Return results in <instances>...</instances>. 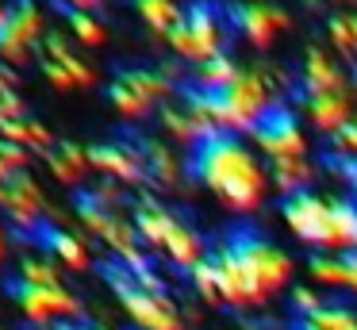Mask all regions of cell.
Here are the masks:
<instances>
[{"label":"cell","mask_w":357,"mask_h":330,"mask_svg":"<svg viewBox=\"0 0 357 330\" xmlns=\"http://www.w3.org/2000/svg\"><path fill=\"white\" fill-rule=\"evenodd\" d=\"M323 4H331L334 12H342V8H357V0H323Z\"/></svg>","instance_id":"36"},{"label":"cell","mask_w":357,"mask_h":330,"mask_svg":"<svg viewBox=\"0 0 357 330\" xmlns=\"http://www.w3.org/2000/svg\"><path fill=\"white\" fill-rule=\"evenodd\" d=\"M188 280H192V292L204 299V303L223 307V296H219V276H215V265H211V253H208V261H200V265L188 273Z\"/></svg>","instance_id":"29"},{"label":"cell","mask_w":357,"mask_h":330,"mask_svg":"<svg viewBox=\"0 0 357 330\" xmlns=\"http://www.w3.org/2000/svg\"><path fill=\"white\" fill-rule=\"evenodd\" d=\"M43 73H47V81L54 84V89H77V84L70 81V73H66L58 61H50V58H43Z\"/></svg>","instance_id":"34"},{"label":"cell","mask_w":357,"mask_h":330,"mask_svg":"<svg viewBox=\"0 0 357 330\" xmlns=\"http://www.w3.org/2000/svg\"><path fill=\"white\" fill-rule=\"evenodd\" d=\"M319 177V165L315 158H292V161H273L269 165V181H273V192L284 200L300 196V192H311Z\"/></svg>","instance_id":"20"},{"label":"cell","mask_w":357,"mask_h":330,"mask_svg":"<svg viewBox=\"0 0 357 330\" xmlns=\"http://www.w3.org/2000/svg\"><path fill=\"white\" fill-rule=\"evenodd\" d=\"M104 276L112 280V288H116L119 303H123V311L131 315V322L139 330H185V315H181V307L173 303L169 292H146L139 288V280H135L131 269L123 265H104Z\"/></svg>","instance_id":"8"},{"label":"cell","mask_w":357,"mask_h":330,"mask_svg":"<svg viewBox=\"0 0 357 330\" xmlns=\"http://www.w3.org/2000/svg\"><path fill=\"white\" fill-rule=\"evenodd\" d=\"M254 150L265 161H292V158H311V130L303 127V119L296 112H273L261 127L250 135Z\"/></svg>","instance_id":"11"},{"label":"cell","mask_w":357,"mask_h":330,"mask_svg":"<svg viewBox=\"0 0 357 330\" xmlns=\"http://www.w3.org/2000/svg\"><path fill=\"white\" fill-rule=\"evenodd\" d=\"M135 12H139V20L162 38L185 20V8H181L177 0H135Z\"/></svg>","instance_id":"26"},{"label":"cell","mask_w":357,"mask_h":330,"mask_svg":"<svg viewBox=\"0 0 357 330\" xmlns=\"http://www.w3.org/2000/svg\"><path fill=\"white\" fill-rule=\"evenodd\" d=\"M142 146V161H146V181L162 192H177L181 184L192 177V161H185V153L165 138H146Z\"/></svg>","instance_id":"18"},{"label":"cell","mask_w":357,"mask_h":330,"mask_svg":"<svg viewBox=\"0 0 357 330\" xmlns=\"http://www.w3.org/2000/svg\"><path fill=\"white\" fill-rule=\"evenodd\" d=\"M77 330H108V327H77Z\"/></svg>","instance_id":"41"},{"label":"cell","mask_w":357,"mask_h":330,"mask_svg":"<svg viewBox=\"0 0 357 330\" xmlns=\"http://www.w3.org/2000/svg\"><path fill=\"white\" fill-rule=\"evenodd\" d=\"M66 8H70V12H93V8H100L104 0H62Z\"/></svg>","instance_id":"35"},{"label":"cell","mask_w":357,"mask_h":330,"mask_svg":"<svg viewBox=\"0 0 357 330\" xmlns=\"http://www.w3.org/2000/svg\"><path fill=\"white\" fill-rule=\"evenodd\" d=\"M4 20H8V8L0 4V27H4Z\"/></svg>","instance_id":"39"},{"label":"cell","mask_w":357,"mask_h":330,"mask_svg":"<svg viewBox=\"0 0 357 330\" xmlns=\"http://www.w3.org/2000/svg\"><path fill=\"white\" fill-rule=\"evenodd\" d=\"M296 77H300V92H338L357 81L349 73V61H342L331 46H307Z\"/></svg>","instance_id":"15"},{"label":"cell","mask_w":357,"mask_h":330,"mask_svg":"<svg viewBox=\"0 0 357 330\" xmlns=\"http://www.w3.org/2000/svg\"><path fill=\"white\" fill-rule=\"evenodd\" d=\"M288 234L315 253H357V200L342 192H300L280 204Z\"/></svg>","instance_id":"3"},{"label":"cell","mask_w":357,"mask_h":330,"mask_svg":"<svg viewBox=\"0 0 357 330\" xmlns=\"http://www.w3.org/2000/svg\"><path fill=\"white\" fill-rule=\"evenodd\" d=\"M27 158H31V153H27L24 146L8 142V138H0V161H4L12 173H27Z\"/></svg>","instance_id":"33"},{"label":"cell","mask_w":357,"mask_h":330,"mask_svg":"<svg viewBox=\"0 0 357 330\" xmlns=\"http://www.w3.org/2000/svg\"><path fill=\"white\" fill-rule=\"evenodd\" d=\"M242 330H273V327H265V322H254V319H246V322H242Z\"/></svg>","instance_id":"37"},{"label":"cell","mask_w":357,"mask_h":330,"mask_svg":"<svg viewBox=\"0 0 357 330\" xmlns=\"http://www.w3.org/2000/svg\"><path fill=\"white\" fill-rule=\"evenodd\" d=\"M43 38V8L35 0H12L8 20L0 27V58L8 66H24L31 58V43Z\"/></svg>","instance_id":"13"},{"label":"cell","mask_w":357,"mask_h":330,"mask_svg":"<svg viewBox=\"0 0 357 330\" xmlns=\"http://www.w3.org/2000/svg\"><path fill=\"white\" fill-rule=\"evenodd\" d=\"M227 35H231V20L211 4H192L185 8V20L165 35L173 58L188 61V66H204V61L227 54Z\"/></svg>","instance_id":"6"},{"label":"cell","mask_w":357,"mask_h":330,"mask_svg":"<svg viewBox=\"0 0 357 330\" xmlns=\"http://www.w3.org/2000/svg\"><path fill=\"white\" fill-rule=\"evenodd\" d=\"M326 43L338 58L357 66V8H342V12L326 15Z\"/></svg>","instance_id":"24"},{"label":"cell","mask_w":357,"mask_h":330,"mask_svg":"<svg viewBox=\"0 0 357 330\" xmlns=\"http://www.w3.org/2000/svg\"><path fill=\"white\" fill-rule=\"evenodd\" d=\"M307 276L331 299L357 303V253H315L307 261Z\"/></svg>","instance_id":"17"},{"label":"cell","mask_w":357,"mask_h":330,"mask_svg":"<svg viewBox=\"0 0 357 330\" xmlns=\"http://www.w3.org/2000/svg\"><path fill=\"white\" fill-rule=\"evenodd\" d=\"M227 20H231V31L250 50H269L280 35L292 31V15L273 0H238Z\"/></svg>","instance_id":"10"},{"label":"cell","mask_w":357,"mask_h":330,"mask_svg":"<svg viewBox=\"0 0 357 330\" xmlns=\"http://www.w3.org/2000/svg\"><path fill=\"white\" fill-rule=\"evenodd\" d=\"M20 280L24 284H43V288H58V265L47 257H24L20 261Z\"/></svg>","instance_id":"31"},{"label":"cell","mask_w":357,"mask_h":330,"mask_svg":"<svg viewBox=\"0 0 357 330\" xmlns=\"http://www.w3.org/2000/svg\"><path fill=\"white\" fill-rule=\"evenodd\" d=\"M192 181L231 215H257L273 196L269 161L250 138L215 135L192 150Z\"/></svg>","instance_id":"1"},{"label":"cell","mask_w":357,"mask_h":330,"mask_svg":"<svg viewBox=\"0 0 357 330\" xmlns=\"http://www.w3.org/2000/svg\"><path fill=\"white\" fill-rule=\"evenodd\" d=\"M211 265L219 276V296L223 307H261L269 299L292 292L296 261L284 246L261 234H234L211 253Z\"/></svg>","instance_id":"2"},{"label":"cell","mask_w":357,"mask_h":330,"mask_svg":"<svg viewBox=\"0 0 357 330\" xmlns=\"http://www.w3.org/2000/svg\"><path fill=\"white\" fill-rule=\"evenodd\" d=\"M326 292H319L315 284H292V292H288V307H292L296 319H307V315H315L319 307L326 303Z\"/></svg>","instance_id":"30"},{"label":"cell","mask_w":357,"mask_h":330,"mask_svg":"<svg viewBox=\"0 0 357 330\" xmlns=\"http://www.w3.org/2000/svg\"><path fill=\"white\" fill-rule=\"evenodd\" d=\"M4 119H27V115H24V100L16 96V89L0 81V123Z\"/></svg>","instance_id":"32"},{"label":"cell","mask_w":357,"mask_h":330,"mask_svg":"<svg viewBox=\"0 0 357 330\" xmlns=\"http://www.w3.org/2000/svg\"><path fill=\"white\" fill-rule=\"evenodd\" d=\"M284 92H288V77L280 66H273V61L242 66L238 81L227 92L211 96L219 135H238V138L254 135L273 112H280V96Z\"/></svg>","instance_id":"4"},{"label":"cell","mask_w":357,"mask_h":330,"mask_svg":"<svg viewBox=\"0 0 357 330\" xmlns=\"http://www.w3.org/2000/svg\"><path fill=\"white\" fill-rule=\"evenodd\" d=\"M108 100L123 119H146L150 112H162V104L177 100V81L158 69H123L108 84Z\"/></svg>","instance_id":"9"},{"label":"cell","mask_w":357,"mask_h":330,"mask_svg":"<svg viewBox=\"0 0 357 330\" xmlns=\"http://www.w3.org/2000/svg\"><path fill=\"white\" fill-rule=\"evenodd\" d=\"M326 153H331L338 165H349V169H357V115L346 123V127L338 130V135H331L326 138Z\"/></svg>","instance_id":"28"},{"label":"cell","mask_w":357,"mask_h":330,"mask_svg":"<svg viewBox=\"0 0 357 330\" xmlns=\"http://www.w3.org/2000/svg\"><path fill=\"white\" fill-rule=\"evenodd\" d=\"M43 158H47L50 173H54L62 184H81V181H85V173L93 169V165H89V150H85V146H77V142H58L54 150H47Z\"/></svg>","instance_id":"22"},{"label":"cell","mask_w":357,"mask_h":330,"mask_svg":"<svg viewBox=\"0 0 357 330\" xmlns=\"http://www.w3.org/2000/svg\"><path fill=\"white\" fill-rule=\"evenodd\" d=\"M131 223H135V230H139V242L146 246V250L162 253L169 265L192 273L200 261H208V246H204V238L196 234L177 211H169L158 196H139L135 200Z\"/></svg>","instance_id":"5"},{"label":"cell","mask_w":357,"mask_h":330,"mask_svg":"<svg viewBox=\"0 0 357 330\" xmlns=\"http://www.w3.org/2000/svg\"><path fill=\"white\" fill-rule=\"evenodd\" d=\"M0 204L8 207V181H0Z\"/></svg>","instance_id":"38"},{"label":"cell","mask_w":357,"mask_h":330,"mask_svg":"<svg viewBox=\"0 0 357 330\" xmlns=\"http://www.w3.org/2000/svg\"><path fill=\"white\" fill-rule=\"evenodd\" d=\"M300 330H357V303H349V299H326L315 315L300 319Z\"/></svg>","instance_id":"25"},{"label":"cell","mask_w":357,"mask_h":330,"mask_svg":"<svg viewBox=\"0 0 357 330\" xmlns=\"http://www.w3.org/2000/svg\"><path fill=\"white\" fill-rule=\"evenodd\" d=\"M39 242L47 246V250L54 253V257L62 261L66 269H89V265H93V253H89V246L81 242L77 234H70V230L43 227V230H39Z\"/></svg>","instance_id":"23"},{"label":"cell","mask_w":357,"mask_h":330,"mask_svg":"<svg viewBox=\"0 0 357 330\" xmlns=\"http://www.w3.org/2000/svg\"><path fill=\"white\" fill-rule=\"evenodd\" d=\"M43 58H50V61H58V66L70 73V81L73 84H96V69L89 66L85 58H81L77 50H73L70 43H66V35H58V31H50V35H43Z\"/></svg>","instance_id":"21"},{"label":"cell","mask_w":357,"mask_h":330,"mask_svg":"<svg viewBox=\"0 0 357 330\" xmlns=\"http://www.w3.org/2000/svg\"><path fill=\"white\" fill-rule=\"evenodd\" d=\"M8 292L20 303V311H24L35 327H47V322H54V319H77L81 315V299L73 296L70 288H62V284H58V288H43V284L16 280Z\"/></svg>","instance_id":"14"},{"label":"cell","mask_w":357,"mask_h":330,"mask_svg":"<svg viewBox=\"0 0 357 330\" xmlns=\"http://www.w3.org/2000/svg\"><path fill=\"white\" fill-rule=\"evenodd\" d=\"M238 73H242V61L234 54H219V58L204 61V66H196L188 73V89L204 92V96H219V92H227L238 81Z\"/></svg>","instance_id":"19"},{"label":"cell","mask_w":357,"mask_h":330,"mask_svg":"<svg viewBox=\"0 0 357 330\" xmlns=\"http://www.w3.org/2000/svg\"><path fill=\"white\" fill-rule=\"evenodd\" d=\"M73 207H77L81 227H85L93 238H100V242L112 250L116 265L131 269V273H142V269H150L146 246L139 242V230H135L131 215L112 211V207H100L93 196H89V192H81V196H77V204H73Z\"/></svg>","instance_id":"7"},{"label":"cell","mask_w":357,"mask_h":330,"mask_svg":"<svg viewBox=\"0 0 357 330\" xmlns=\"http://www.w3.org/2000/svg\"><path fill=\"white\" fill-rule=\"evenodd\" d=\"M296 115H300L303 127L315 130V135H323V138L338 135V130L357 115V81L349 84V89H338V92H300Z\"/></svg>","instance_id":"12"},{"label":"cell","mask_w":357,"mask_h":330,"mask_svg":"<svg viewBox=\"0 0 357 330\" xmlns=\"http://www.w3.org/2000/svg\"><path fill=\"white\" fill-rule=\"evenodd\" d=\"M0 257H4V230H0Z\"/></svg>","instance_id":"40"},{"label":"cell","mask_w":357,"mask_h":330,"mask_svg":"<svg viewBox=\"0 0 357 330\" xmlns=\"http://www.w3.org/2000/svg\"><path fill=\"white\" fill-rule=\"evenodd\" d=\"M66 20H70V31L81 46H104L108 43V27H104L93 12H66Z\"/></svg>","instance_id":"27"},{"label":"cell","mask_w":357,"mask_h":330,"mask_svg":"<svg viewBox=\"0 0 357 330\" xmlns=\"http://www.w3.org/2000/svg\"><path fill=\"white\" fill-rule=\"evenodd\" d=\"M89 165L116 184H142L146 181V161L139 142H96L89 146Z\"/></svg>","instance_id":"16"}]
</instances>
